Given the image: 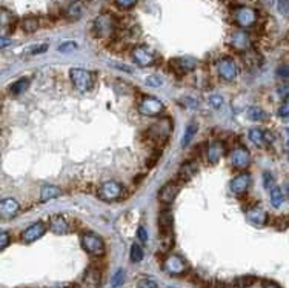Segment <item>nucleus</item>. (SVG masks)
I'll return each instance as SVG.
<instances>
[{
    "instance_id": "1",
    "label": "nucleus",
    "mask_w": 289,
    "mask_h": 288,
    "mask_svg": "<svg viewBox=\"0 0 289 288\" xmlns=\"http://www.w3.org/2000/svg\"><path fill=\"white\" fill-rule=\"evenodd\" d=\"M69 77L73 80V85L76 86L79 91H82V93L90 91L94 86V76H93V73L86 71V70L74 68V70H71Z\"/></svg>"
},
{
    "instance_id": "2",
    "label": "nucleus",
    "mask_w": 289,
    "mask_h": 288,
    "mask_svg": "<svg viewBox=\"0 0 289 288\" xmlns=\"http://www.w3.org/2000/svg\"><path fill=\"white\" fill-rule=\"evenodd\" d=\"M83 250L91 256H103L105 254V242L96 233H85L80 239Z\"/></svg>"
},
{
    "instance_id": "3",
    "label": "nucleus",
    "mask_w": 289,
    "mask_h": 288,
    "mask_svg": "<svg viewBox=\"0 0 289 288\" xmlns=\"http://www.w3.org/2000/svg\"><path fill=\"white\" fill-rule=\"evenodd\" d=\"M163 271L171 276H182L188 271V264L185 259L177 254H169L163 261Z\"/></svg>"
},
{
    "instance_id": "4",
    "label": "nucleus",
    "mask_w": 289,
    "mask_h": 288,
    "mask_svg": "<svg viewBox=\"0 0 289 288\" xmlns=\"http://www.w3.org/2000/svg\"><path fill=\"white\" fill-rule=\"evenodd\" d=\"M122 193H123V187L119 182L108 181L100 185L97 196H99V199L105 200V202H112V200H117L122 196Z\"/></svg>"
},
{
    "instance_id": "5",
    "label": "nucleus",
    "mask_w": 289,
    "mask_h": 288,
    "mask_svg": "<svg viewBox=\"0 0 289 288\" xmlns=\"http://www.w3.org/2000/svg\"><path fill=\"white\" fill-rule=\"evenodd\" d=\"M94 30L99 37H109L115 30V20L111 14H100L94 22Z\"/></svg>"
},
{
    "instance_id": "6",
    "label": "nucleus",
    "mask_w": 289,
    "mask_h": 288,
    "mask_svg": "<svg viewBox=\"0 0 289 288\" xmlns=\"http://www.w3.org/2000/svg\"><path fill=\"white\" fill-rule=\"evenodd\" d=\"M234 20L240 28H251L257 22V11L249 7H240L234 11Z\"/></svg>"
},
{
    "instance_id": "7",
    "label": "nucleus",
    "mask_w": 289,
    "mask_h": 288,
    "mask_svg": "<svg viewBox=\"0 0 289 288\" xmlns=\"http://www.w3.org/2000/svg\"><path fill=\"white\" fill-rule=\"evenodd\" d=\"M163 102L156 99V97H144L140 103H138V111L143 116H150V118H154V116H159V114L163 111Z\"/></svg>"
},
{
    "instance_id": "8",
    "label": "nucleus",
    "mask_w": 289,
    "mask_h": 288,
    "mask_svg": "<svg viewBox=\"0 0 289 288\" xmlns=\"http://www.w3.org/2000/svg\"><path fill=\"white\" fill-rule=\"evenodd\" d=\"M132 59H134V62H135L137 65H140V67H151V65L156 64L157 57H156V54H154L150 48H147V46H135V48L132 49Z\"/></svg>"
},
{
    "instance_id": "9",
    "label": "nucleus",
    "mask_w": 289,
    "mask_h": 288,
    "mask_svg": "<svg viewBox=\"0 0 289 288\" xmlns=\"http://www.w3.org/2000/svg\"><path fill=\"white\" fill-rule=\"evenodd\" d=\"M169 133H171V122L168 121V118H165V119H162L160 122L154 124V125L150 128L148 136H150V139H153L154 142H159V143H160V142H165V140L168 139Z\"/></svg>"
},
{
    "instance_id": "10",
    "label": "nucleus",
    "mask_w": 289,
    "mask_h": 288,
    "mask_svg": "<svg viewBox=\"0 0 289 288\" xmlns=\"http://www.w3.org/2000/svg\"><path fill=\"white\" fill-rule=\"evenodd\" d=\"M217 71H219L220 77H223L228 82L234 80L239 74V68L236 65V62L233 59H229V57H225V59H222L217 64Z\"/></svg>"
},
{
    "instance_id": "11",
    "label": "nucleus",
    "mask_w": 289,
    "mask_h": 288,
    "mask_svg": "<svg viewBox=\"0 0 289 288\" xmlns=\"http://www.w3.org/2000/svg\"><path fill=\"white\" fill-rule=\"evenodd\" d=\"M45 233H46V225L43 222H36L25 229L22 235V241L25 244H31V242H36L37 239H40Z\"/></svg>"
},
{
    "instance_id": "12",
    "label": "nucleus",
    "mask_w": 289,
    "mask_h": 288,
    "mask_svg": "<svg viewBox=\"0 0 289 288\" xmlns=\"http://www.w3.org/2000/svg\"><path fill=\"white\" fill-rule=\"evenodd\" d=\"M179 191H180V185L177 182H168V184H165L160 188L159 200H160L162 204H165V205H169V204L174 202V199L177 197Z\"/></svg>"
},
{
    "instance_id": "13",
    "label": "nucleus",
    "mask_w": 289,
    "mask_h": 288,
    "mask_svg": "<svg viewBox=\"0 0 289 288\" xmlns=\"http://www.w3.org/2000/svg\"><path fill=\"white\" fill-rule=\"evenodd\" d=\"M231 163H233L234 168L239 169H245L249 166L251 163V154L245 147H239L236 148L233 153H231Z\"/></svg>"
},
{
    "instance_id": "14",
    "label": "nucleus",
    "mask_w": 289,
    "mask_h": 288,
    "mask_svg": "<svg viewBox=\"0 0 289 288\" xmlns=\"http://www.w3.org/2000/svg\"><path fill=\"white\" fill-rule=\"evenodd\" d=\"M100 283H102V274L94 267H90L88 270H86L82 276V280H80L82 288H99Z\"/></svg>"
},
{
    "instance_id": "15",
    "label": "nucleus",
    "mask_w": 289,
    "mask_h": 288,
    "mask_svg": "<svg viewBox=\"0 0 289 288\" xmlns=\"http://www.w3.org/2000/svg\"><path fill=\"white\" fill-rule=\"evenodd\" d=\"M249 185H251V176L248 172H240V175H237L231 181V191L236 196H242L248 191Z\"/></svg>"
},
{
    "instance_id": "16",
    "label": "nucleus",
    "mask_w": 289,
    "mask_h": 288,
    "mask_svg": "<svg viewBox=\"0 0 289 288\" xmlns=\"http://www.w3.org/2000/svg\"><path fill=\"white\" fill-rule=\"evenodd\" d=\"M20 210V205L16 199L13 197H7L4 199L2 202H0V216H2V219H11L14 217Z\"/></svg>"
},
{
    "instance_id": "17",
    "label": "nucleus",
    "mask_w": 289,
    "mask_h": 288,
    "mask_svg": "<svg viewBox=\"0 0 289 288\" xmlns=\"http://www.w3.org/2000/svg\"><path fill=\"white\" fill-rule=\"evenodd\" d=\"M169 65L174 68L177 73H191L192 70H195L197 67V61L192 59V57H177V59L171 61Z\"/></svg>"
},
{
    "instance_id": "18",
    "label": "nucleus",
    "mask_w": 289,
    "mask_h": 288,
    "mask_svg": "<svg viewBox=\"0 0 289 288\" xmlns=\"http://www.w3.org/2000/svg\"><path fill=\"white\" fill-rule=\"evenodd\" d=\"M229 43L237 51H248L249 46H251V39L245 31H237V33H234L233 36H231Z\"/></svg>"
},
{
    "instance_id": "19",
    "label": "nucleus",
    "mask_w": 289,
    "mask_h": 288,
    "mask_svg": "<svg viewBox=\"0 0 289 288\" xmlns=\"http://www.w3.org/2000/svg\"><path fill=\"white\" fill-rule=\"evenodd\" d=\"M49 229L54 235H66L69 232V225L63 216L55 214V216H51L49 219Z\"/></svg>"
},
{
    "instance_id": "20",
    "label": "nucleus",
    "mask_w": 289,
    "mask_h": 288,
    "mask_svg": "<svg viewBox=\"0 0 289 288\" xmlns=\"http://www.w3.org/2000/svg\"><path fill=\"white\" fill-rule=\"evenodd\" d=\"M246 217H248V220H249L251 223H254V225H257V226L265 225L266 220H268L266 211L262 210L260 207H254V208L248 210V211H246Z\"/></svg>"
},
{
    "instance_id": "21",
    "label": "nucleus",
    "mask_w": 289,
    "mask_h": 288,
    "mask_svg": "<svg viewBox=\"0 0 289 288\" xmlns=\"http://www.w3.org/2000/svg\"><path fill=\"white\" fill-rule=\"evenodd\" d=\"M225 156V145L222 142H212L208 147L206 151V159L209 163H217L222 157Z\"/></svg>"
},
{
    "instance_id": "22",
    "label": "nucleus",
    "mask_w": 289,
    "mask_h": 288,
    "mask_svg": "<svg viewBox=\"0 0 289 288\" xmlns=\"http://www.w3.org/2000/svg\"><path fill=\"white\" fill-rule=\"evenodd\" d=\"M159 226L162 229V235H171V228H172V214L169 210H163L159 216Z\"/></svg>"
},
{
    "instance_id": "23",
    "label": "nucleus",
    "mask_w": 289,
    "mask_h": 288,
    "mask_svg": "<svg viewBox=\"0 0 289 288\" xmlns=\"http://www.w3.org/2000/svg\"><path fill=\"white\" fill-rule=\"evenodd\" d=\"M197 172V163L195 162H186L182 165L180 171H179V178L180 181L186 182V181H191L192 176Z\"/></svg>"
},
{
    "instance_id": "24",
    "label": "nucleus",
    "mask_w": 289,
    "mask_h": 288,
    "mask_svg": "<svg viewBox=\"0 0 289 288\" xmlns=\"http://www.w3.org/2000/svg\"><path fill=\"white\" fill-rule=\"evenodd\" d=\"M60 188L59 187H54V185H45L40 191V200L42 202H48L51 199H55L60 196Z\"/></svg>"
},
{
    "instance_id": "25",
    "label": "nucleus",
    "mask_w": 289,
    "mask_h": 288,
    "mask_svg": "<svg viewBox=\"0 0 289 288\" xmlns=\"http://www.w3.org/2000/svg\"><path fill=\"white\" fill-rule=\"evenodd\" d=\"M28 86H30V79H19L17 82H14L11 86H10V93L13 96H19V94H23L26 90H28Z\"/></svg>"
},
{
    "instance_id": "26",
    "label": "nucleus",
    "mask_w": 289,
    "mask_h": 288,
    "mask_svg": "<svg viewBox=\"0 0 289 288\" xmlns=\"http://www.w3.org/2000/svg\"><path fill=\"white\" fill-rule=\"evenodd\" d=\"M248 118L251 121H266L268 119V114H266V111H263L260 106H251L248 109Z\"/></svg>"
},
{
    "instance_id": "27",
    "label": "nucleus",
    "mask_w": 289,
    "mask_h": 288,
    "mask_svg": "<svg viewBox=\"0 0 289 288\" xmlns=\"http://www.w3.org/2000/svg\"><path fill=\"white\" fill-rule=\"evenodd\" d=\"M195 133H197V124H194V122L188 124V127L183 133V137H182V147L188 145V143L192 140V137L195 136Z\"/></svg>"
},
{
    "instance_id": "28",
    "label": "nucleus",
    "mask_w": 289,
    "mask_h": 288,
    "mask_svg": "<svg viewBox=\"0 0 289 288\" xmlns=\"http://www.w3.org/2000/svg\"><path fill=\"white\" fill-rule=\"evenodd\" d=\"M82 11H83V7H82V2H73L69 7H68V10H66V16L69 17V19H79L80 16H82Z\"/></svg>"
},
{
    "instance_id": "29",
    "label": "nucleus",
    "mask_w": 289,
    "mask_h": 288,
    "mask_svg": "<svg viewBox=\"0 0 289 288\" xmlns=\"http://www.w3.org/2000/svg\"><path fill=\"white\" fill-rule=\"evenodd\" d=\"M249 139L255 143V145H263L265 143V131L260 128H252L249 131Z\"/></svg>"
},
{
    "instance_id": "30",
    "label": "nucleus",
    "mask_w": 289,
    "mask_h": 288,
    "mask_svg": "<svg viewBox=\"0 0 289 288\" xmlns=\"http://www.w3.org/2000/svg\"><path fill=\"white\" fill-rule=\"evenodd\" d=\"M254 282H255V277H254V276H243V277L236 279L234 283L231 285V286H233V288H248V286H251Z\"/></svg>"
},
{
    "instance_id": "31",
    "label": "nucleus",
    "mask_w": 289,
    "mask_h": 288,
    "mask_svg": "<svg viewBox=\"0 0 289 288\" xmlns=\"http://www.w3.org/2000/svg\"><path fill=\"white\" fill-rule=\"evenodd\" d=\"M283 193H281V190L280 188H272L271 190V204L275 207V208H278V207H281V204H283Z\"/></svg>"
},
{
    "instance_id": "32",
    "label": "nucleus",
    "mask_w": 289,
    "mask_h": 288,
    "mask_svg": "<svg viewBox=\"0 0 289 288\" xmlns=\"http://www.w3.org/2000/svg\"><path fill=\"white\" fill-rule=\"evenodd\" d=\"M37 26H39V23H37V19H34V17L25 19L22 23V28H23L25 33H34L37 30Z\"/></svg>"
},
{
    "instance_id": "33",
    "label": "nucleus",
    "mask_w": 289,
    "mask_h": 288,
    "mask_svg": "<svg viewBox=\"0 0 289 288\" xmlns=\"http://www.w3.org/2000/svg\"><path fill=\"white\" fill-rule=\"evenodd\" d=\"M141 259H143V250H141V247L138 244H134L131 247V261L134 264H138Z\"/></svg>"
},
{
    "instance_id": "34",
    "label": "nucleus",
    "mask_w": 289,
    "mask_h": 288,
    "mask_svg": "<svg viewBox=\"0 0 289 288\" xmlns=\"http://www.w3.org/2000/svg\"><path fill=\"white\" fill-rule=\"evenodd\" d=\"M13 25V14L8 13L5 8L2 10V36H5L7 33V25Z\"/></svg>"
},
{
    "instance_id": "35",
    "label": "nucleus",
    "mask_w": 289,
    "mask_h": 288,
    "mask_svg": "<svg viewBox=\"0 0 289 288\" xmlns=\"http://www.w3.org/2000/svg\"><path fill=\"white\" fill-rule=\"evenodd\" d=\"M137 288H159L157 282H154L153 279H140L137 283Z\"/></svg>"
},
{
    "instance_id": "36",
    "label": "nucleus",
    "mask_w": 289,
    "mask_h": 288,
    "mask_svg": "<svg viewBox=\"0 0 289 288\" xmlns=\"http://www.w3.org/2000/svg\"><path fill=\"white\" fill-rule=\"evenodd\" d=\"M114 2H115V5H117L119 8L128 10V8H132L137 4V0H114Z\"/></svg>"
},
{
    "instance_id": "37",
    "label": "nucleus",
    "mask_w": 289,
    "mask_h": 288,
    "mask_svg": "<svg viewBox=\"0 0 289 288\" xmlns=\"http://www.w3.org/2000/svg\"><path fill=\"white\" fill-rule=\"evenodd\" d=\"M277 7L283 16H289V0H277Z\"/></svg>"
},
{
    "instance_id": "38",
    "label": "nucleus",
    "mask_w": 289,
    "mask_h": 288,
    "mask_svg": "<svg viewBox=\"0 0 289 288\" xmlns=\"http://www.w3.org/2000/svg\"><path fill=\"white\" fill-rule=\"evenodd\" d=\"M48 49V43H40V45H36L30 49H26L28 54H42Z\"/></svg>"
},
{
    "instance_id": "39",
    "label": "nucleus",
    "mask_w": 289,
    "mask_h": 288,
    "mask_svg": "<svg viewBox=\"0 0 289 288\" xmlns=\"http://www.w3.org/2000/svg\"><path fill=\"white\" fill-rule=\"evenodd\" d=\"M77 48V43L76 42H63L60 46H59V51L60 52H71Z\"/></svg>"
},
{
    "instance_id": "40",
    "label": "nucleus",
    "mask_w": 289,
    "mask_h": 288,
    "mask_svg": "<svg viewBox=\"0 0 289 288\" xmlns=\"http://www.w3.org/2000/svg\"><path fill=\"white\" fill-rule=\"evenodd\" d=\"M10 242H11V236H10L7 232H2V233H0V248L5 250V248L10 245Z\"/></svg>"
},
{
    "instance_id": "41",
    "label": "nucleus",
    "mask_w": 289,
    "mask_h": 288,
    "mask_svg": "<svg viewBox=\"0 0 289 288\" xmlns=\"http://www.w3.org/2000/svg\"><path fill=\"white\" fill-rule=\"evenodd\" d=\"M123 280H125V271H123V270H119L117 273L114 274V277H112V285L117 286V285L123 283Z\"/></svg>"
},
{
    "instance_id": "42",
    "label": "nucleus",
    "mask_w": 289,
    "mask_h": 288,
    "mask_svg": "<svg viewBox=\"0 0 289 288\" xmlns=\"http://www.w3.org/2000/svg\"><path fill=\"white\" fill-rule=\"evenodd\" d=\"M278 114H280L281 118H287V116H289V96H287V97L284 99V102L281 103Z\"/></svg>"
},
{
    "instance_id": "43",
    "label": "nucleus",
    "mask_w": 289,
    "mask_h": 288,
    "mask_svg": "<svg viewBox=\"0 0 289 288\" xmlns=\"http://www.w3.org/2000/svg\"><path fill=\"white\" fill-rule=\"evenodd\" d=\"M144 82H147V85H150V86H162L163 85V80L157 76H150V77H147Z\"/></svg>"
},
{
    "instance_id": "44",
    "label": "nucleus",
    "mask_w": 289,
    "mask_h": 288,
    "mask_svg": "<svg viewBox=\"0 0 289 288\" xmlns=\"http://www.w3.org/2000/svg\"><path fill=\"white\" fill-rule=\"evenodd\" d=\"M277 93H278V96H280V97L286 99V97L289 96V83H283L281 86H278Z\"/></svg>"
},
{
    "instance_id": "45",
    "label": "nucleus",
    "mask_w": 289,
    "mask_h": 288,
    "mask_svg": "<svg viewBox=\"0 0 289 288\" xmlns=\"http://www.w3.org/2000/svg\"><path fill=\"white\" fill-rule=\"evenodd\" d=\"M209 102H211V105H212L214 108H220V106L223 105V99H222L220 96H211V97H209Z\"/></svg>"
},
{
    "instance_id": "46",
    "label": "nucleus",
    "mask_w": 289,
    "mask_h": 288,
    "mask_svg": "<svg viewBox=\"0 0 289 288\" xmlns=\"http://www.w3.org/2000/svg\"><path fill=\"white\" fill-rule=\"evenodd\" d=\"M137 236L141 242H147L148 241V233H147V229H144L143 226H138L137 229Z\"/></svg>"
},
{
    "instance_id": "47",
    "label": "nucleus",
    "mask_w": 289,
    "mask_h": 288,
    "mask_svg": "<svg viewBox=\"0 0 289 288\" xmlns=\"http://www.w3.org/2000/svg\"><path fill=\"white\" fill-rule=\"evenodd\" d=\"M263 179H265V188H271L274 185V178H272V175H269V172H265Z\"/></svg>"
},
{
    "instance_id": "48",
    "label": "nucleus",
    "mask_w": 289,
    "mask_h": 288,
    "mask_svg": "<svg viewBox=\"0 0 289 288\" xmlns=\"http://www.w3.org/2000/svg\"><path fill=\"white\" fill-rule=\"evenodd\" d=\"M277 74H278L280 77H287V76H289V68H287V67H280L278 71H277Z\"/></svg>"
},
{
    "instance_id": "49",
    "label": "nucleus",
    "mask_w": 289,
    "mask_h": 288,
    "mask_svg": "<svg viewBox=\"0 0 289 288\" xmlns=\"http://www.w3.org/2000/svg\"><path fill=\"white\" fill-rule=\"evenodd\" d=\"M112 67H115V68H120L122 71H125V73H131L132 70H131V67H128V65H120V64H112Z\"/></svg>"
},
{
    "instance_id": "50",
    "label": "nucleus",
    "mask_w": 289,
    "mask_h": 288,
    "mask_svg": "<svg viewBox=\"0 0 289 288\" xmlns=\"http://www.w3.org/2000/svg\"><path fill=\"white\" fill-rule=\"evenodd\" d=\"M49 288H76V285H73V283H57V285H52Z\"/></svg>"
},
{
    "instance_id": "51",
    "label": "nucleus",
    "mask_w": 289,
    "mask_h": 288,
    "mask_svg": "<svg viewBox=\"0 0 289 288\" xmlns=\"http://www.w3.org/2000/svg\"><path fill=\"white\" fill-rule=\"evenodd\" d=\"M263 288H281V286H278V285L274 283V282H266V283L263 285Z\"/></svg>"
},
{
    "instance_id": "52",
    "label": "nucleus",
    "mask_w": 289,
    "mask_h": 288,
    "mask_svg": "<svg viewBox=\"0 0 289 288\" xmlns=\"http://www.w3.org/2000/svg\"><path fill=\"white\" fill-rule=\"evenodd\" d=\"M263 5H266V7H272V4H274V0H260Z\"/></svg>"
},
{
    "instance_id": "53",
    "label": "nucleus",
    "mask_w": 289,
    "mask_h": 288,
    "mask_svg": "<svg viewBox=\"0 0 289 288\" xmlns=\"http://www.w3.org/2000/svg\"><path fill=\"white\" fill-rule=\"evenodd\" d=\"M8 45V39H5V37H2V48H5Z\"/></svg>"
},
{
    "instance_id": "54",
    "label": "nucleus",
    "mask_w": 289,
    "mask_h": 288,
    "mask_svg": "<svg viewBox=\"0 0 289 288\" xmlns=\"http://www.w3.org/2000/svg\"><path fill=\"white\" fill-rule=\"evenodd\" d=\"M286 136H287V145H289V128L286 130Z\"/></svg>"
},
{
    "instance_id": "55",
    "label": "nucleus",
    "mask_w": 289,
    "mask_h": 288,
    "mask_svg": "<svg viewBox=\"0 0 289 288\" xmlns=\"http://www.w3.org/2000/svg\"><path fill=\"white\" fill-rule=\"evenodd\" d=\"M286 190H287V193H289V184L286 185Z\"/></svg>"
}]
</instances>
